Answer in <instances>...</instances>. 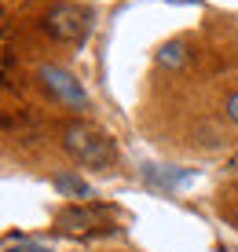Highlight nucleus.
Listing matches in <instances>:
<instances>
[{
	"instance_id": "1",
	"label": "nucleus",
	"mask_w": 238,
	"mask_h": 252,
	"mask_svg": "<svg viewBox=\"0 0 238 252\" xmlns=\"http://www.w3.org/2000/svg\"><path fill=\"white\" fill-rule=\"evenodd\" d=\"M63 146L81 168H110L118 161V143L88 121H74L63 128Z\"/></svg>"
},
{
	"instance_id": "2",
	"label": "nucleus",
	"mask_w": 238,
	"mask_h": 252,
	"mask_svg": "<svg viewBox=\"0 0 238 252\" xmlns=\"http://www.w3.org/2000/svg\"><path fill=\"white\" fill-rule=\"evenodd\" d=\"M44 30L55 40H66V44H81V40L92 33V11L81 4H55L44 15Z\"/></svg>"
},
{
	"instance_id": "3",
	"label": "nucleus",
	"mask_w": 238,
	"mask_h": 252,
	"mask_svg": "<svg viewBox=\"0 0 238 252\" xmlns=\"http://www.w3.org/2000/svg\"><path fill=\"white\" fill-rule=\"evenodd\" d=\"M37 77H40V84H44V88H48L51 95H55L63 106H74V110L88 106V92H84V84L77 81L70 69H63V66H40V69H37Z\"/></svg>"
},
{
	"instance_id": "4",
	"label": "nucleus",
	"mask_w": 238,
	"mask_h": 252,
	"mask_svg": "<svg viewBox=\"0 0 238 252\" xmlns=\"http://www.w3.org/2000/svg\"><path fill=\"white\" fill-rule=\"evenodd\" d=\"M59 227H63L66 234H92V230H110V216L107 208L99 205H70L66 212H59Z\"/></svg>"
},
{
	"instance_id": "5",
	"label": "nucleus",
	"mask_w": 238,
	"mask_h": 252,
	"mask_svg": "<svg viewBox=\"0 0 238 252\" xmlns=\"http://www.w3.org/2000/svg\"><path fill=\"white\" fill-rule=\"evenodd\" d=\"M143 179L158 190H176L183 183H191L195 179V168H172V164H143Z\"/></svg>"
},
{
	"instance_id": "6",
	"label": "nucleus",
	"mask_w": 238,
	"mask_h": 252,
	"mask_svg": "<svg viewBox=\"0 0 238 252\" xmlns=\"http://www.w3.org/2000/svg\"><path fill=\"white\" fill-rule=\"evenodd\" d=\"M51 183H55V190L59 194H66V197H77V201H92L95 197V190L84 183L81 176H77V172H55V179H51Z\"/></svg>"
},
{
	"instance_id": "7",
	"label": "nucleus",
	"mask_w": 238,
	"mask_h": 252,
	"mask_svg": "<svg viewBox=\"0 0 238 252\" xmlns=\"http://www.w3.org/2000/svg\"><path fill=\"white\" fill-rule=\"evenodd\" d=\"M158 59H161V63H169V66H180V63H183V48H180V44H165Z\"/></svg>"
},
{
	"instance_id": "8",
	"label": "nucleus",
	"mask_w": 238,
	"mask_h": 252,
	"mask_svg": "<svg viewBox=\"0 0 238 252\" xmlns=\"http://www.w3.org/2000/svg\"><path fill=\"white\" fill-rule=\"evenodd\" d=\"M4 252H51V249H48V245H40V241H22V238H19V245L11 241V245H7Z\"/></svg>"
},
{
	"instance_id": "9",
	"label": "nucleus",
	"mask_w": 238,
	"mask_h": 252,
	"mask_svg": "<svg viewBox=\"0 0 238 252\" xmlns=\"http://www.w3.org/2000/svg\"><path fill=\"white\" fill-rule=\"evenodd\" d=\"M224 117H227V121H235V125H238V92H235L231 99L224 102Z\"/></svg>"
}]
</instances>
